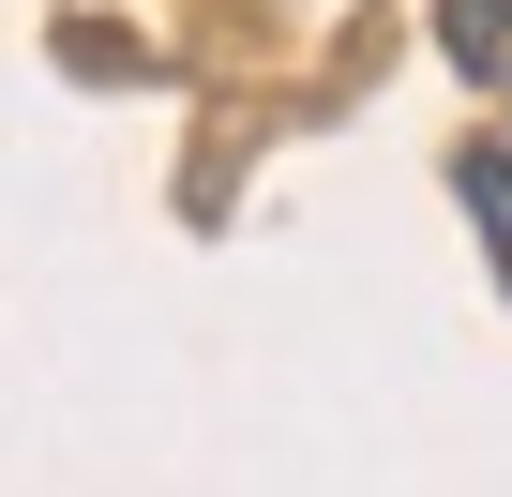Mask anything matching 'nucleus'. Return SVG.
Wrapping results in <instances>:
<instances>
[{
	"label": "nucleus",
	"mask_w": 512,
	"mask_h": 497,
	"mask_svg": "<svg viewBox=\"0 0 512 497\" xmlns=\"http://www.w3.org/2000/svg\"><path fill=\"white\" fill-rule=\"evenodd\" d=\"M437 46L452 76H512V0H437Z\"/></svg>",
	"instance_id": "obj_1"
},
{
	"label": "nucleus",
	"mask_w": 512,
	"mask_h": 497,
	"mask_svg": "<svg viewBox=\"0 0 512 497\" xmlns=\"http://www.w3.org/2000/svg\"><path fill=\"white\" fill-rule=\"evenodd\" d=\"M452 181H467V211H482V241H497V272H512V136L452 151Z\"/></svg>",
	"instance_id": "obj_2"
}]
</instances>
